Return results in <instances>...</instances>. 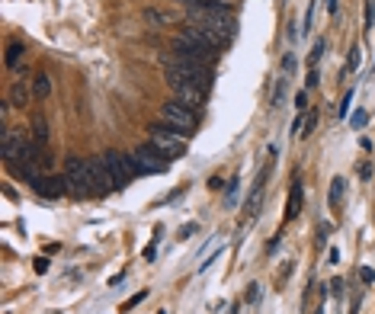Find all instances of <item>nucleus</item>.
Listing matches in <instances>:
<instances>
[{
    "instance_id": "1",
    "label": "nucleus",
    "mask_w": 375,
    "mask_h": 314,
    "mask_svg": "<svg viewBox=\"0 0 375 314\" xmlns=\"http://www.w3.org/2000/svg\"><path fill=\"white\" fill-rule=\"evenodd\" d=\"M183 4H186V16H189V23H193V26L212 29L215 35H222L225 42H228L231 35H234L237 20L225 7H215V4H202V0H183Z\"/></svg>"
},
{
    "instance_id": "2",
    "label": "nucleus",
    "mask_w": 375,
    "mask_h": 314,
    "mask_svg": "<svg viewBox=\"0 0 375 314\" xmlns=\"http://www.w3.org/2000/svg\"><path fill=\"white\" fill-rule=\"evenodd\" d=\"M148 138H151V145L157 147L160 154H164L167 161H180L183 154H186V135L174 132L170 126H164V122H154V126H148Z\"/></svg>"
},
{
    "instance_id": "3",
    "label": "nucleus",
    "mask_w": 375,
    "mask_h": 314,
    "mask_svg": "<svg viewBox=\"0 0 375 314\" xmlns=\"http://www.w3.org/2000/svg\"><path fill=\"white\" fill-rule=\"evenodd\" d=\"M160 122L189 138V135L196 132V126H199V116H196L193 106L180 103V99H170V103L160 106Z\"/></svg>"
},
{
    "instance_id": "4",
    "label": "nucleus",
    "mask_w": 375,
    "mask_h": 314,
    "mask_svg": "<svg viewBox=\"0 0 375 314\" xmlns=\"http://www.w3.org/2000/svg\"><path fill=\"white\" fill-rule=\"evenodd\" d=\"M64 180H68V193H74L77 199L97 195L93 180H90V167H87V157H74V154H71L68 161H64Z\"/></svg>"
},
{
    "instance_id": "5",
    "label": "nucleus",
    "mask_w": 375,
    "mask_h": 314,
    "mask_svg": "<svg viewBox=\"0 0 375 314\" xmlns=\"http://www.w3.org/2000/svg\"><path fill=\"white\" fill-rule=\"evenodd\" d=\"M103 164H106V170H109V176H112V183H116V189H125L129 183L138 176V167H135V161H132V154L125 157V154H119V151H106L103 154Z\"/></svg>"
},
{
    "instance_id": "6",
    "label": "nucleus",
    "mask_w": 375,
    "mask_h": 314,
    "mask_svg": "<svg viewBox=\"0 0 375 314\" xmlns=\"http://www.w3.org/2000/svg\"><path fill=\"white\" fill-rule=\"evenodd\" d=\"M132 161H135V167H138V174L160 176V174H167V170H170V161H167V157L154 145H138L132 151Z\"/></svg>"
},
{
    "instance_id": "7",
    "label": "nucleus",
    "mask_w": 375,
    "mask_h": 314,
    "mask_svg": "<svg viewBox=\"0 0 375 314\" xmlns=\"http://www.w3.org/2000/svg\"><path fill=\"white\" fill-rule=\"evenodd\" d=\"M23 145H26L23 132H16V128H4V132H0V151H4V161H7V167H13V164L20 161Z\"/></svg>"
},
{
    "instance_id": "8",
    "label": "nucleus",
    "mask_w": 375,
    "mask_h": 314,
    "mask_svg": "<svg viewBox=\"0 0 375 314\" xmlns=\"http://www.w3.org/2000/svg\"><path fill=\"white\" fill-rule=\"evenodd\" d=\"M180 35H186L189 42H196V45H202V49H208V52H218L225 45V39L222 35H215L212 32V29H202V26H193V23H189L186 29H183Z\"/></svg>"
},
{
    "instance_id": "9",
    "label": "nucleus",
    "mask_w": 375,
    "mask_h": 314,
    "mask_svg": "<svg viewBox=\"0 0 375 314\" xmlns=\"http://www.w3.org/2000/svg\"><path fill=\"white\" fill-rule=\"evenodd\" d=\"M32 189L39 195H49V199H61V195L68 193V180H64V176H39Z\"/></svg>"
},
{
    "instance_id": "10",
    "label": "nucleus",
    "mask_w": 375,
    "mask_h": 314,
    "mask_svg": "<svg viewBox=\"0 0 375 314\" xmlns=\"http://www.w3.org/2000/svg\"><path fill=\"white\" fill-rule=\"evenodd\" d=\"M170 90L177 93V99H180V103L193 106V109L206 103V87H196V84H174Z\"/></svg>"
},
{
    "instance_id": "11",
    "label": "nucleus",
    "mask_w": 375,
    "mask_h": 314,
    "mask_svg": "<svg viewBox=\"0 0 375 314\" xmlns=\"http://www.w3.org/2000/svg\"><path fill=\"white\" fill-rule=\"evenodd\" d=\"M302 212V180L295 176L292 180V189H289V205H285V222H292V218H299Z\"/></svg>"
},
{
    "instance_id": "12",
    "label": "nucleus",
    "mask_w": 375,
    "mask_h": 314,
    "mask_svg": "<svg viewBox=\"0 0 375 314\" xmlns=\"http://www.w3.org/2000/svg\"><path fill=\"white\" fill-rule=\"evenodd\" d=\"M32 141L42 147H49V122H45V116H35L32 119Z\"/></svg>"
},
{
    "instance_id": "13",
    "label": "nucleus",
    "mask_w": 375,
    "mask_h": 314,
    "mask_svg": "<svg viewBox=\"0 0 375 314\" xmlns=\"http://www.w3.org/2000/svg\"><path fill=\"white\" fill-rule=\"evenodd\" d=\"M32 93H35V99H45L52 93V80H49V74H45V71H39V74H35Z\"/></svg>"
},
{
    "instance_id": "14",
    "label": "nucleus",
    "mask_w": 375,
    "mask_h": 314,
    "mask_svg": "<svg viewBox=\"0 0 375 314\" xmlns=\"http://www.w3.org/2000/svg\"><path fill=\"white\" fill-rule=\"evenodd\" d=\"M26 103H29V90H26V84H23V80H16V84H13V90H10V106L23 109Z\"/></svg>"
},
{
    "instance_id": "15",
    "label": "nucleus",
    "mask_w": 375,
    "mask_h": 314,
    "mask_svg": "<svg viewBox=\"0 0 375 314\" xmlns=\"http://www.w3.org/2000/svg\"><path fill=\"white\" fill-rule=\"evenodd\" d=\"M23 55H26V45H23V42H10V49H7V58H4V64H7V68H16V64L23 61Z\"/></svg>"
},
{
    "instance_id": "16",
    "label": "nucleus",
    "mask_w": 375,
    "mask_h": 314,
    "mask_svg": "<svg viewBox=\"0 0 375 314\" xmlns=\"http://www.w3.org/2000/svg\"><path fill=\"white\" fill-rule=\"evenodd\" d=\"M160 234H164V231H154V238H151V244L145 247V253H141V260H148V263H154V257H157V244H160Z\"/></svg>"
},
{
    "instance_id": "17",
    "label": "nucleus",
    "mask_w": 375,
    "mask_h": 314,
    "mask_svg": "<svg viewBox=\"0 0 375 314\" xmlns=\"http://www.w3.org/2000/svg\"><path fill=\"white\" fill-rule=\"evenodd\" d=\"M237 193H241V180L234 176V180L228 183V195H225V205H228V209H234V205H237Z\"/></svg>"
},
{
    "instance_id": "18",
    "label": "nucleus",
    "mask_w": 375,
    "mask_h": 314,
    "mask_svg": "<svg viewBox=\"0 0 375 314\" xmlns=\"http://www.w3.org/2000/svg\"><path fill=\"white\" fill-rule=\"evenodd\" d=\"M343 189H347V180H343V176H337V180H333V186H331V205H337L343 199Z\"/></svg>"
},
{
    "instance_id": "19",
    "label": "nucleus",
    "mask_w": 375,
    "mask_h": 314,
    "mask_svg": "<svg viewBox=\"0 0 375 314\" xmlns=\"http://www.w3.org/2000/svg\"><path fill=\"white\" fill-rule=\"evenodd\" d=\"M362 64V52H359V45H353L350 49V61H347V71H356Z\"/></svg>"
},
{
    "instance_id": "20",
    "label": "nucleus",
    "mask_w": 375,
    "mask_h": 314,
    "mask_svg": "<svg viewBox=\"0 0 375 314\" xmlns=\"http://www.w3.org/2000/svg\"><path fill=\"white\" fill-rule=\"evenodd\" d=\"M145 20H148V23H157V26H164V23H170V16L157 13V10H145Z\"/></svg>"
},
{
    "instance_id": "21",
    "label": "nucleus",
    "mask_w": 375,
    "mask_h": 314,
    "mask_svg": "<svg viewBox=\"0 0 375 314\" xmlns=\"http://www.w3.org/2000/svg\"><path fill=\"white\" fill-rule=\"evenodd\" d=\"M260 295H263L260 282H250V289H247V301H250V305H257V301H260Z\"/></svg>"
},
{
    "instance_id": "22",
    "label": "nucleus",
    "mask_w": 375,
    "mask_h": 314,
    "mask_svg": "<svg viewBox=\"0 0 375 314\" xmlns=\"http://www.w3.org/2000/svg\"><path fill=\"white\" fill-rule=\"evenodd\" d=\"M366 122H369V112H353V116H350V126H353V128H362V126H366Z\"/></svg>"
},
{
    "instance_id": "23",
    "label": "nucleus",
    "mask_w": 375,
    "mask_h": 314,
    "mask_svg": "<svg viewBox=\"0 0 375 314\" xmlns=\"http://www.w3.org/2000/svg\"><path fill=\"white\" fill-rule=\"evenodd\" d=\"M314 126H318V109L308 112V116H305V126H302V128H305V135H311V132H314Z\"/></svg>"
},
{
    "instance_id": "24",
    "label": "nucleus",
    "mask_w": 375,
    "mask_h": 314,
    "mask_svg": "<svg viewBox=\"0 0 375 314\" xmlns=\"http://www.w3.org/2000/svg\"><path fill=\"white\" fill-rule=\"evenodd\" d=\"M321 55H324V42H321V39H318V42H314V49H311V55H308V61H311V68L321 61Z\"/></svg>"
},
{
    "instance_id": "25",
    "label": "nucleus",
    "mask_w": 375,
    "mask_h": 314,
    "mask_svg": "<svg viewBox=\"0 0 375 314\" xmlns=\"http://www.w3.org/2000/svg\"><path fill=\"white\" fill-rule=\"evenodd\" d=\"M193 234H196V224H193V222H189V224H183V228L177 231V238H180V241H189Z\"/></svg>"
},
{
    "instance_id": "26",
    "label": "nucleus",
    "mask_w": 375,
    "mask_h": 314,
    "mask_svg": "<svg viewBox=\"0 0 375 314\" xmlns=\"http://www.w3.org/2000/svg\"><path fill=\"white\" fill-rule=\"evenodd\" d=\"M359 279L366 282V286H372V282H375V270H372V266H362V270H359Z\"/></svg>"
},
{
    "instance_id": "27",
    "label": "nucleus",
    "mask_w": 375,
    "mask_h": 314,
    "mask_svg": "<svg viewBox=\"0 0 375 314\" xmlns=\"http://www.w3.org/2000/svg\"><path fill=\"white\" fill-rule=\"evenodd\" d=\"M321 80H318V68H311L308 71V80H305V90H311V87H318Z\"/></svg>"
},
{
    "instance_id": "28",
    "label": "nucleus",
    "mask_w": 375,
    "mask_h": 314,
    "mask_svg": "<svg viewBox=\"0 0 375 314\" xmlns=\"http://www.w3.org/2000/svg\"><path fill=\"white\" fill-rule=\"evenodd\" d=\"M295 106H299V112H305V106H308V90H299V93H295Z\"/></svg>"
},
{
    "instance_id": "29",
    "label": "nucleus",
    "mask_w": 375,
    "mask_h": 314,
    "mask_svg": "<svg viewBox=\"0 0 375 314\" xmlns=\"http://www.w3.org/2000/svg\"><path fill=\"white\" fill-rule=\"evenodd\" d=\"M350 103H353V90H347V93H343V106H340V116H347Z\"/></svg>"
},
{
    "instance_id": "30",
    "label": "nucleus",
    "mask_w": 375,
    "mask_h": 314,
    "mask_svg": "<svg viewBox=\"0 0 375 314\" xmlns=\"http://www.w3.org/2000/svg\"><path fill=\"white\" fill-rule=\"evenodd\" d=\"M141 301H145V292L132 295V298H129V305H125V311H129V308H135V305H141Z\"/></svg>"
},
{
    "instance_id": "31",
    "label": "nucleus",
    "mask_w": 375,
    "mask_h": 314,
    "mask_svg": "<svg viewBox=\"0 0 375 314\" xmlns=\"http://www.w3.org/2000/svg\"><path fill=\"white\" fill-rule=\"evenodd\" d=\"M222 186H225L222 176H212V180H208V189H222Z\"/></svg>"
},
{
    "instance_id": "32",
    "label": "nucleus",
    "mask_w": 375,
    "mask_h": 314,
    "mask_svg": "<svg viewBox=\"0 0 375 314\" xmlns=\"http://www.w3.org/2000/svg\"><path fill=\"white\" fill-rule=\"evenodd\" d=\"M331 292H333V295H340V292H343V279H333V282H331Z\"/></svg>"
},
{
    "instance_id": "33",
    "label": "nucleus",
    "mask_w": 375,
    "mask_h": 314,
    "mask_svg": "<svg viewBox=\"0 0 375 314\" xmlns=\"http://www.w3.org/2000/svg\"><path fill=\"white\" fill-rule=\"evenodd\" d=\"M45 270H49V260H35V272H39V276H42V272H45Z\"/></svg>"
},
{
    "instance_id": "34",
    "label": "nucleus",
    "mask_w": 375,
    "mask_h": 314,
    "mask_svg": "<svg viewBox=\"0 0 375 314\" xmlns=\"http://www.w3.org/2000/svg\"><path fill=\"white\" fill-rule=\"evenodd\" d=\"M282 68H285V74H289V71H295V58L285 55V64H282Z\"/></svg>"
},
{
    "instance_id": "35",
    "label": "nucleus",
    "mask_w": 375,
    "mask_h": 314,
    "mask_svg": "<svg viewBox=\"0 0 375 314\" xmlns=\"http://www.w3.org/2000/svg\"><path fill=\"white\" fill-rule=\"evenodd\" d=\"M122 279H125V272H116V276H112V279H109V289H116Z\"/></svg>"
},
{
    "instance_id": "36",
    "label": "nucleus",
    "mask_w": 375,
    "mask_h": 314,
    "mask_svg": "<svg viewBox=\"0 0 375 314\" xmlns=\"http://www.w3.org/2000/svg\"><path fill=\"white\" fill-rule=\"evenodd\" d=\"M324 7H327V13H337V0H324Z\"/></svg>"
}]
</instances>
